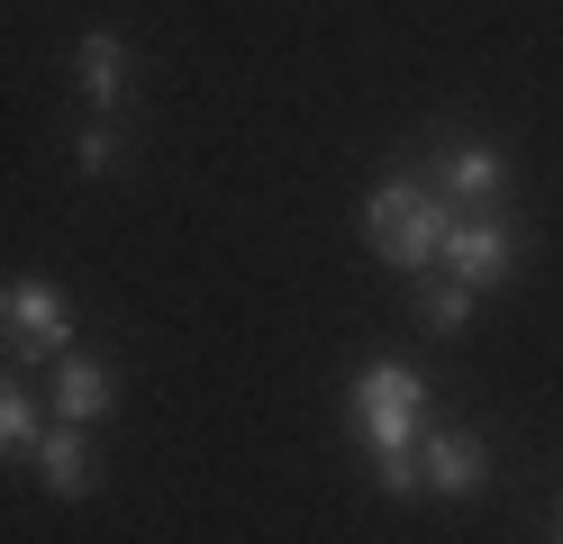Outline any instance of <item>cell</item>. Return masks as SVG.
Returning a JSON list of instances; mask_svg holds the SVG:
<instances>
[{
  "instance_id": "13",
  "label": "cell",
  "mask_w": 563,
  "mask_h": 544,
  "mask_svg": "<svg viewBox=\"0 0 563 544\" xmlns=\"http://www.w3.org/2000/svg\"><path fill=\"white\" fill-rule=\"evenodd\" d=\"M554 508H563V499H554Z\"/></svg>"
},
{
  "instance_id": "5",
  "label": "cell",
  "mask_w": 563,
  "mask_h": 544,
  "mask_svg": "<svg viewBox=\"0 0 563 544\" xmlns=\"http://www.w3.org/2000/svg\"><path fill=\"white\" fill-rule=\"evenodd\" d=\"M482 481H490V445L473 426H428V435H418V490H428V499L464 508V499H482Z\"/></svg>"
},
{
  "instance_id": "11",
  "label": "cell",
  "mask_w": 563,
  "mask_h": 544,
  "mask_svg": "<svg viewBox=\"0 0 563 544\" xmlns=\"http://www.w3.org/2000/svg\"><path fill=\"white\" fill-rule=\"evenodd\" d=\"M37 435H46V418L27 409V390L0 373V463H19V454H37Z\"/></svg>"
},
{
  "instance_id": "8",
  "label": "cell",
  "mask_w": 563,
  "mask_h": 544,
  "mask_svg": "<svg viewBox=\"0 0 563 544\" xmlns=\"http://www.w3.org/2000/svg\"><path fill=\"white\" fill-rule=\"evenodd\" d=\"M110 399H119L110 363H91V354H64L55 363V418L64 426H100V418H110Z\"/></svg>"
},
{
  "instance_id": "12",
  "label": "cell",
  "mask_w": 563,
  "mask_h": 544,
  "mask_svg": "<svg viewBox=\"0 0 563 544\" xmlns=\"http://www.w3.org/2000/svg\"><path fill=\"white\" fill-rule=\"evenodd\" d=\"M119 155H128V136H119V119H91V127L74 136V164H82V173H119Z\"/></svg>"
},
{
  "instance_id": "9",
  "label": "cell",
  "mask_w": 563,
  "mask_h": 544,
  "mask_svg": "<svg viewBox=\"0 0 563 544\" xmlns=\"http://www.w3.org/2000/svg\"><path fill=\"white\" fill-rule=\"evenodd\" d=\"M37 471H46V490H55V499H91V481H100V463H91V426H46V435H37Z\"/></svg>"
},
{
  "instance_id": "2",
  "label": "cell",
  "mask_w": 563,
  "mask_h": 544,
  "mask_svg": "<svg viewBox=\"0 0 563 544\" xmlns=\"http://www.w3.org/2000/svg\"><path fill=\"white\" fill-rule=\"evenodd\" d=\"M445 227H454V200L437 191L428 173H391L364 200V236H373L382 264H400V273H428L437 245H445Z\"/></svg>"
},
{
  "instance_id": "4",
  "label": "cell",
  "mask_w": 563,
  "mask_h": 544,
  "mask_svg": "<svg viewBox=\"0 0 563 544\" xmlns=\"http://www.w3.org/2000/svg\"><path fill=\"white\" fill-rule=\"evenodd\" d=\"M0 345H10L19 363H64V345H74V300H64L55 281L37 273H19L10 290H0Z\"/></svg>"
},
{
  "instance_id": "3",
  "label": "cell",
  "mask_w": 563,
  "mask_h": 544,
  "mask_svg": "<svg viewBox=\"0 0 563 544\" xmlns=\"http://www.w3.org/2000/svg\"><path fill=\"white\" fill-rule=\"evenodd\" d=\"M437 273H454L464 290H500L518 281V227L500 209H454V227L437 245Z\"/></svg>"
},
{
  "instance_id": "10",
  "label": "cell",
  "mask_w": 563,
  "mask_h": 544,
  "mask_svg": "<svg viewBox=\"0 0 563 544\" xmlns=\"http://www.w3.org/2000/svg\"><path fill=\"white\" fill-rule=\"evenodd\" d=\"M418 318H428L437 336H464V326H473V290L454 273H428V281H418Z\"/></svg>"
},
{
  "instance_id": "7",
  "label": "cell",
  "mask_w": 563,
  "mask_h": 544,
  "mask_svg": "<svg viewBox=\"0 0 563 544\" xmlns=\"http://www.w3.org/2000/svg\"><path fill=\"white\" fill-rule=\"evenodd\" d=\"M428 181H437L454 209H500L509 200V155H500V145H454Z\"/></svg>"
},
{
  "instance_id": "1",
  "label": "cell",
  "mask_w": 563,
  "mask_h": 544,
  "mask_svg": "<svg viewBox=\"0 0 563 544\" xmlns=\"http://www.w3.org/2000/svg\"><path fill=\"white\" fill-rule=\"evenodd\" d=\"M345 418H355L364 454L382 471L391 499H418V435H428V381L409 363H373V373L345 390Z\"/></svg>"
},
{
  "instance_id": "6",
  "label": "cell",
  "mask_w": 563,
  "mask_h": 544,
  "mask_svg": "<svg viewBox=\"0 0 563 544\" xmlns=\"http://www.w3.org/2000/svg\"><path fill=\"white\" fill-rule=\"evenodd\" d=\"M74 73H82V100H91V119H119L128 91H136V46L119 27H91L82 46H74Z\"/></svg>"
}]
</instances>
